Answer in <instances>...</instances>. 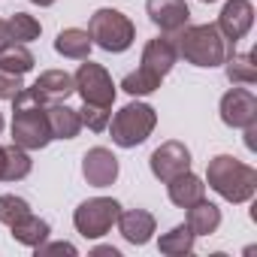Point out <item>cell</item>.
Returning <instances> with one entry per match:
<instances>
[{"instance_id": "6da1fadb", "label": "cell", "mask_w": 257, "mask_h": 257, "mask_svg": "<svg viewBox=\"0 0 257 257\" xmlns=\"http://www.w3.org/2000/svg\"><path fill=\"white\" fill-rule=\"evenodd\" d=\"M176 61H179V52H176L173 37L170 34H161V37H155V40H149L143 46L140 67L121 79V88L131 94V97L155 94L161 88V82L170 76V70L176 67Z\"/></svg>"}, {"instance_id": "7a4b0ae2", "label": "cell", "mask_w": 257, "mask_h": 257, "mask_svg": "<svg viewBox=\"0 0 257 257\" xmlns=\"http://www.w3.org/2000/svg\"><path fill=\"white\" fill-rule=\"evenodd\" d=\"M173 43H176L179 58L203 70L221 67L227 55L233 52V43H227L215 25H185L179 34H173Z\"/></svg>"}, {"instance_id": "3957f363", "label": "cell", "mask_w": 257, "mask_h": 257, "mask_svg": "<svg viewBox=\"0 0 257 257\" xmlns=\"http://www.w3.org/2000/svg\"><path fill=\"white\" fill-rule=\"evenodd\" d=\"M13 143L25 152H40L52 143L46 103H40L28 88H22L13 100Z\"/></svg>"}, {"instance_id": "277c9868", "label": "cell", "mask_w": 257, "mask_h": 257, "mask_svg": "<svg viewBox=\"0 0 257 257\" xmlns=\"http://www.w3.org/2000/svg\"><path fill=\"white\" fill-rule=\"evenodd\" d=\"M209 188L227 203H248L257 194V170L236 161L233 155H218L206 167Z\"/></svg>"}, {"instance_id": "5b68a950", "label": "cell", "mask_w": 257, "mask_h": 257, "mask_svg": "<svg viewBox=\"0 0 257 257\" xmlns=\"http://www.w3.org/2000/svg\"><path fill=\"white\" fill-rule=\"evenodd\" d=\"M158 127V112L149 106V103H127L121 106L112 118H109V134H112V143L118 149H137L143 146Z\"/></svg>"}, {"instance_id": "8992f818", "label": "cell", "mask_w": 257, "mask_h": 257, "mask_svg": "<svg viewBox=\"0 0 257 257\" xmlns=\"http://www.w3.org/2000/svg\"><path fill=\"white\" fill-rule=\"evenodd\" d=\"M88 37L94 46H100L103 52H112V55H121L134 46L137 40V28L134 22L127 19L121 10H112V7H103L91 16L88 22Z\"/></svg>"}, {"instance_id": "52a82bcc", "label": "cell", "mask_w": 257, "mask_h": 257, "mask_svg": "<svg viewBox=\"0 0 257 257\" xmlns=\"http://www.w3.org/2000/svg\"><path fill=\"white\" fill-rule=\"evenodd\" d=\"M121 215V203L112 197H91L85 203H79V209L73 212V224L85 239H100L106 236L115 221Z\"/></svg>"}, {"instance_id": "ba28073f", "label": "cell", "mask_w": 257, "mask_h": 257, "mask_svg": "<svg viewBox=\"0 0 257 257\" xmlns=\"http://www.w3.org/2000/svg\"><path fill=\"white\" fill-rule=\"evenodd\" d=\"M73 82H76V94L82 97V103L112 109V103H115V82H112V76L106 73V67H100V64H94L91 58H85V61L79 64Z\"/></svg>"}, {"instance_id": "9c48e42d", "label": "cell", "mask_w": 257, "mask_h": 257, "mask_svg": "<svg viewBox=\"0 0 257 257\" xmlns=\"http://www.w3.org/2000/svg\"><path fill=\"white\" fill-rule=\"evenodd\" d=\"M149 167H152V176L167 185L170 179H176V176H182V173L191 170V152H188L185 143L167 140V143H161V146L152 152Z\"/></svg>"}, {"instance_id": "30bf717a", "label": "cell", "mask_w": 257, "mask_h": 257, "mask_svg": "<svg viewBox=\"0 0 257 257\" xmlns=\"http://www.w3.org/2000/svg\"><path fill=\"white\" fill-rule=\"evenodd\" d=\"M221 121L227 127L245 131L257 124V97L248 88H230L221 97Z\"/></svg>"}, {"instance_id": "8fae6325", "label": "cell", "mask_w": 257, "mask_h": 257, "mask_svg": "<svg viewBox=\"0 0 257 257\" xmlns=\"http://www.w3.org/2000/svg\"><path fill=\"white\" fill-rule=\"evenodd\" d=\"M254 25V4L251 0H227L221 16H218V31L227 43L236 46V40H242Z\"/></svg>"}, {"instance_id": "7c38bea8", "label": "cell", "mask_w": 257, "mask_h": 257, "mask_svg": "<svg viewBox=\"0 0 257 257\" xmlns=\"http://www.w3.org/2000/svg\"><path fill=\"white\" fill-rule=\"evenodd\" d=\"M82 176H85V182H88L91 188H109V185H115V179H118V158H115L109 149L94 146V149H88L85 158H82Z\"/></svg>"}, {"instance_id": "4fadbf2b", "label": "cell", "mask_w": 257, "mask_h": 257, "mask_svg": "<svg viewBox=\"0 0 257 257\" xmlns=\"http://www.w3.org/2000/svg\"><path fill=\"white\" fill-rule=\"evenodd\" d=\"M146 13H149L152 25L170 37L179 34L191 22V10H188L185 0H146Z\"/></svg>"}, {"instance_id": "5bb4252c", "label": "cell", "mask_w": 257, "mask_h": 257, "mask_svg": "<svg viewBox=\"0 0 257 257\" xmlns=\"http://www.w3.org/2000/svg\"><path fill=\"white\" fill-rule=\"evenodd\" d=\"M40 103H67L70 94H76V82H73V73L67 70H46L40 73V79L28 88Z\"/></svg>"}, {"instance_id": "9a60e30c", "label": "cell", "mask_w": 257, "mask_h": 257, "mask_svg": "<svg viewBox=\"0 0 257 257\" xmlns=\"http://www.w3.org/2000/svg\"><path fill=\"white\" fill-rule=\"evenodd\" d=\"M115 224H118L124 242H131V245H146V242L155 236V227H158L155 215L146 212V209H127V212L118 215Z\"/></svg>"}, {"instance_id": "2e32d148", "label": "cell", "mask_w": 257, "mask_h": 257, "mask_svg": "<svg viewBox=\"0 0 257 257\" xmlns=\"http://www.w3.org/2000/svg\"><path fill=\"white\" fill-rule=\"evenodd\" d=\"M167 194H170L173 206L188 209V206H194V203H200L206 197V182L188 170V173H182V176H176V179L167 182Z\"/></svg>"}, {"instance_id": "e0dca14e", "label": "cell", "mask_w": 257, "mask_h": 257, "mask_svg": "<svg viewBox=\"0 0 257 257\" xmlns=\"http://www.w3.org/2000/svg\"><path fill=\"white\" fill-rule=\"evenodd\" d=\"M49 127H52V140H76L82 131V118L79 109H70L67 103H49L46 106Z\"/></svg>"}, {"instance_id": "ac0fdd59", "label": "cell", "mask_w": 257, "mask_h": 257, "mask_svg": "<svg viewBox=\"0 0 257 257\" xmlns=\"http://www.w3.org/2000/svg\"><path fill=\"white\" fill-rule=\"evenodd\" d=\"M10 230H13V239H16L19 245H28V248H37V245H43V242L52 236L49 221L40 218V215H34V212H28L25 218H19Z\"/></svg>"}, {"instance_id": "d6986e66", "label": "cell", "mask_w": 257, "mask_h": 257, "mask_svg": "<svg viewBox=\"0 0 257 257\" xmlns=\"http://www.w3.org/2000/svg\"><path fill=\"white\" fill-rule=\"evenodd\" d=\"M91 46L94 43H91L88 31H82V28H64L55 37V52L61 58H70V61H85L91 55Z\"/></svg>"}, {"instance_id": "ffe728a7", "label": "cell", "mask_w": 257, "mask_h": 257, "mask_svg": "<svg viewBox=\"0 0 257 257\" xmlns=\"http://www.w3.org/2000/svg\"><path fill=\"white\" fill-rule=\"evenodd\" d=\"M185 224L194 230V236H212V233L221 227V209L203 197L200 203L188 206V218H185Z\"/></svg>"}, {"instance_id": "44dd1931", "label": "cell", "mask_w": 257, "mask_h": 257, "mask_svg": "<svg viewBox=\"0 0 257 257\" xmlns=\"http://www.w3.org/2000/svg\"><path fill=\"white\" fill-rule=\"evenodd\" d=\"M224 73L233 85H254L257 82V67H254V55L251 52H230L224 61Z\"/></svg>"}, {"instance_id": "7402d4cb", "label": "cell", "mask_w": 257, "mask_h": 257, "mask_svg": "<svg viewBox=\"0 0 257 257\" xmlns=\"http://www.w3.org/2000/svg\"><path fill=\"white\" fill-rule=\"evenodd\" d=\"M194 230L188 227V224H176L170 233H164L161 236V242H158V248H161V254H167V257H185V254H191L194 251Z\"/></svg>"}, {"instance_id": "603a6c76", "label": "cell", "mask_w": 257, "mask_h": 257, "mask_svg": "<svg viewBox=\"0 0 257 257\" xmlns=\"http://www.w3.org/2000/svg\"><path fill=\"white\" fill-rule=\"evenodd\" d=\"M34 64H37V58H34V52L25 43H13V46H7L4 52H0V70H7V73L25 76V73L34 70Z\"/></svg>"}, {"instance_id": "cb8c5ba5", "label": "cell", "mask_w": 257, "mask_h": 257, "mask_svg": "<svg viewBox=\"0 0 257 257\" xmlns=\"http://www.w3.org/2000/svg\"><path fill=\"white\" fill-rule=\"evenodd\" d=\"M4 152H7V170H4V182H22V179H28V176H31V167H34V161H31V152L19 149L16 143H13V146H4Z\"/></svg>"}, {"instance_id": "d4e9b609", "label": "cell", "mask_w": 257, "mask_h": 257, "mask_svg": "<svg viewBox=\"0 0 257 257\" xmlns=\"http://www.w3.org/2000/svg\"><path fill=\"white\" fill-rule=\"evenodd\" d=\"M7 25H10V31H13V40L16 43H34L40 34H43V25L34 19V16H28V13H16V16H10L7 19Z\"/></svg>"}, {"instance_id": "484cf974", "label": "cell", "mask_w": 257, "mask_h": 257, "mask_svg": "<svg viewBox=\"0 0 257 257\" xmlns=\"http://www.w3.org/2000/svg\"><path fill=\"white\" fill-rule=\"evenodd\" d=\"M31 212L28 200L25 197H16V194H0V224L13 227L19 218H25Z\"/></svg>"}, {"instance_id": "4316f807", "label": "cell", "mask_w": 257, "mask_h": 257, "mask_svg": "<svg viewBox=\"0 0 257 257\" xmlns=\"http://www.w3.org/2000/svg\"><path fill=\"white\" fill-rule=\"evenodd\" d=\"M79 118H82V127H88V131H94V134H103L106 127H109L112 109H106V106H91V103H82V109H79Z\"/></svg>"}, {"instance_id": "83f0119b", "label": "cell", "mask_w": 257, "mask_h": 257, "mask_svg": "<svg viewBox=\"0 0 257 257\" xmlns=\"http://www.w3.org/2000/svg\"><path fill=\"white\" fill-rule=\"evenodd\" d=\"M22 88H25L22 76H16V73H7V70H0V100H16Z\"/></svg>"}, {"instance_id": "f1b7e54d", "label": "cell", "mask_w": 257, "mask_h": 257, "mask_svg": "<svg viewBox=\"0 0 257 257\" xmlns=\"http://www.w3.org/2000/svg\"><path fill=\"white\" fill-rule=\"evenodd\" d=\"M34 251H37V257H40V254H76V245H70V242H52V245L43 242V245H37Z\"/></svg>"}, {"instance_id": "f546056e", "label": "cell", "mask_w": 257, "mask_h": 257, "mask_svg": "<svg viewBox=\"0 0 257 257\" xmlns=\"http://www.w3.org/2000/svg\"><path fill=\"white\" fill-rule=\"evenodd\" d=\"M16 40H13V31H10V25L4 22V19H0V52H4L7 46H13Z\"/></svg>"}, {"instance_id": "4dcf8cb0", "label": "cell", "mask_w": 257, "mask_h": 257, "mask_svg": "<svg viewBox=\"0 0 257 257\" xmlns=\"http://www.w3.org/2000/svg\"><path fill=\"white\" fill-rule=\"evenodd\" d=\"M4 170H7V152L0 146V182H4Z\"/></svg>"}, {"instance_id": "1f68e13d", "label": "cell", "mask_w": 257, "mask_h": 257, "mask_svg": "<svg viewBox=\"0 0 257 257\" xmlns=\"http://www.w3.org/2000/svg\"><path fill=\"white\" fill-rule=\"evenodd\" d=\"M97 254H109V257H118V248H97Z\"/></svg>"}, {"instance_id": "d6a6232c", "label": "cell", "mask_w": 257, "mask_h": 257, "mask_svg": "<svg viewBox=\"0 0 257 257\" xmlns=\"http://www.w3.org/2000/svg\"><path fill=\"white\" fill-rule=\"evenodd\" d=\"M31 4H37V7H52L55 0H31Z\"/></svg>"}, {"instance_id": "836d02e7", "label": "cell", "mask_w": 257, "mask_h": 257, "mask_svg": "<svg viewBox=\"0 0 257 257\" xmlns=\"http://www.w3.org/2000/svg\"><path fill=\"white\" fill-rule=\"evenodd\" d=\"M0 134H4V112H0Z\"/></svg>"}, {"instance_id": "e575fe53", "label": "cell", "mask_w": 257, "mask_h": 257, "mask_svg": "<svg viewBox=\"0 0 257 257\" xmlns=\"http://www.w3.org/2000/svg\"><path fill=\"white\" fill-rule=\"evenodd\" d=\"M203 4H215V0H203Z\"/></svg>"}]
</instances>
